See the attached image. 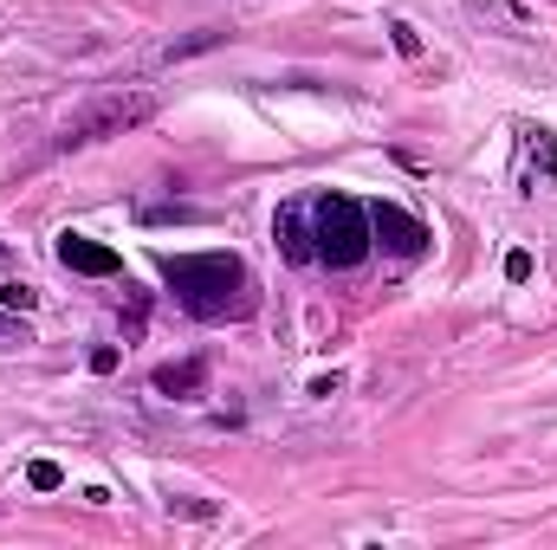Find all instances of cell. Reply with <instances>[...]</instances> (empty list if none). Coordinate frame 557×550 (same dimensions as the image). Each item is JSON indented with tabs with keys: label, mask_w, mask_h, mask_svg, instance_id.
<instances>
[{
	"label": "cell",
	"mask_w": 557,
	"mask_h": 550,
	"mask_svg": "<svg viewBox=\"0 0 557 550\" xmlns=\"http://www.w3.org/2000/svg\"><path fill=\"white\" fill-rule=\"evenodd\" d=\"M557 188V137L545 124L519 130V195H545Z\"/></svg>",
	"instance_id": "5"
},
{
	"label": "cell",
	"mask_w": 557,
	"mask_h": 550,
	"mask_svg": "<svg viewBox=\"0 0 557 550\" xmlns=\"http://www.w3.org/2000/svg\"><path fill=\"white\" fill-rule=\"evenodd\" d=\"M0 304H7V311H20V317H26V311H33V304H39V291H33V285H26V278H7V285H0Z\"/></svg>",
	"instance_id": "10"
},
{
	"label": "cell",
	"mask_w": 557,
	"mask_h": 550,
	"mask_svg": "<svg viewBox=\"0 0 557 550\" xmlns=\"http://www.w3.org/2000/svg\"><path fill=\"white\" fill-rule=\"evenodd\" d=\"M201 383H208V363H169V370H156V396H175V402L201 396Z\"/></svg>",
	"instance_id": "9"
},
{
	"label": "cell",
	"mask_w": 557,
	"mask_h": 550,
	"mask_svg": "<svg viewBox=\"0 0 557 550\" xmlns=\"http://www.w3.org/2000/svg\"><path fill=\"white\" fill-rule=\"evenodd\" d=\"M208 46H221V33H195V39H175V46H162V59L175 65V59H188V52H208Z\"/></svg>",
	"instance_id": "11"
},
{
	"label": "cell",
	"mask_w": 557,
	"mask_h": 550,
	"mask_svg": "<svg viewBox=\"0 0 557 550\" xmlns=\"http://www.w3.org/2000/svg\"><path fill=\"white\" fill-rule=\"evenodd\" d=\"M311 234H318V260L337 266V273H350L370 253V208L350 201V195H324L311 208Z\"/></svg>",
	"instance_id": "2"
},
{
	"label": "cell",
	"mask_w": 557,
	"mask_h": 550,
	"mask_svg": "<svg viewBox=\"0 0 557 550\" xmlns=\"http://www.w3.org/2000/svg\"><path fill=\"white\" fill-rule=\"evenodd\" d=\"M467 13H480L499 33H532V7L525 0H467Z\"/></svg>",
	"instance_id": "8"
},
{
	"label": "cell",
	"mask_w": 557,
	"mask_h": 550,
	"mask_svg": "<svg viewBox=\"0 0 557 550\" xmlns=\"http://www.w3.org/2000/svg\"><path fill=\"white\" fill-rule=\"evenodd\" d=\"M26 479H33V486H39V492H52V486H59V479H65V473H59V466H52V460H33V466H26Z\"/></svg>",
	"instance_id": "13"
},
{
	"label": "cell",
	"mask_w": 557,
	"mask_h": 550,
	"mask_svg": "<svg viewBox=\"0 0 557 550\" xmlns=\"http://www.w3.org/2000/svg\"><path fill=\"white\" fill-rule=\"evenodd\" d=\"M91 370H98V376H111V370H117V350H111V343H104V350H91Z\"/></svg>",
	"instance_id": "17"
},
{
	"label": "cell",
	"mask_w": 557,
	"mask_h": 550,
	"mask_svg": "<svg viewBox=\"0 0 557 550\" xmlns=\"http://www.w3.org/2000/svg\"><path fill=\"white\" fill-rule=\"evenodd\" d=\"M59 266H65V273H85V278H111V273H124V260H117L111 247L85 240V234H65V240H59Z\"/></svg>",
	"instance_id": "7"
},
{
	"label": "cell",
	"mask_w": 557,
	"mask_h": 550,
	"mask_svg": "<svg viewBox=\"0 0 557 550\" xmlns=\"http://www.w3.org/2000/svg\"><path fill=\"white\" fill-rule=\"evenodd\" d=\"M389 39H396V52H409V59L421 52V33L409 26V20H389Z\"/></svg>",
	"instance_id": "12"
},
{
	"label": "cell",
	"mask_w": 557,
	"mask_h": 550,
	"mask_svg": "<svg viewBox=\"0 0 557 550\" xmlns=\"http://www.w3.org/2000/svg\"><path fill=\"white\" fill-rule=\"evenodd\" d=\"M506 278L525 285V278H532V253H506Z\"/></svg>",
	"instance_id": "16"
},
{
	"label": "cell",
	"mask_w": 557,
	"mask_h": 550,
	"mask_svg": "<svg viewBox=\"0 0 557 550\" xmlns=\"http://www.w3.org/2000/svg\"><path fill=\"white\" fill-rule=\"evenodd\" d=\"M370 247H383L396 260H421L428 253V227L416 214H403L396 201H370Z\"/></svg>",
	"instance_id": "4"
},
{
	"label": "cell",
	"mask_w": 557,
	"mask_h": 550,
	"mask_svg": "<svg viewBox=\"0 0 557 550\" xmlns=\"http://www.w3.org/2000/svg\"><path fill=\"white\" fill-rule=\"evenodd\" d=\"M169 512H182V518H214L208 499H169Z\"/></svg>",
	"instance_id": "15"
},
{
	"label": "cell",
	"mask_w": 557,
	"mask_h": 550,
	"mask_svg": "<svg viewBox=\"0 0 557 550\" xmlns=\"http://www.w3.org/2000/svg\"><path fill=\"white\" fill-rule=\"evenodd\" d=\"M156 117V91H111V98H98V104H85L72 124H65V137L59 149H85V142H104V137H124V130H137Z\"/></svg>",
	"instance_id": "3"
},
{
	"label": "cell",
	"mask_w": 557,
	"mask_h": 550,
	"mask_svg": "<svg viewBox=\"0 0 557 550\" xmlns=\"http://www.w3.org/2000/svg\"><path fill=\"white\" fill-rule=\"evenodd\" d=\"M162 278L182 298V311H195V317H227L247 285L234 253H175V260H162Z\"/></svg>",
	"instance_id": "1"
},
{
	"label": "cell",
	"mask_w": 557,
	"mask_h": 550,
	"mask_svg": "<svg viewBox=\"0 0 557 550\" xmlns=\"http://www.w3.org/2000/svg\"><path fill=\"white\" fill-rule=\"evenodd\" d=\"M273 240L292 266H311V260H318V234H311V208H305V201H285V208H278Z\"/></svg>",
	"instance_id": "6"
},
{
	"label": "cell",
	"mask_w": 557,
	"mask_h": 550,
	"mask_svg": "<svg viewBox=\"0 0 557 550\" xmlns=\"http://www.w3.org/2000/svg\"><path fill=\"white\" fill-rule=\"evenodd\" d=\"M0 273H7V247H0Z\"/></svg>",
	"instance_id": "18"
},
{
	"label": "cell",
	"mask_w": 557,
	"mask_h": 550,
	"mask_svg": "<svg viewBox=\"0 0 557 550\" xmlns=\"http://www.w3.org/2000/svg\"><path fill=\"white\" fill-rule=\"evenodd\" d=\"M13 343H33V337H26V324H20V311H13V317H0V350H13Z\"/></svg>",
	"instance_id": "14"
}]
</instances>
